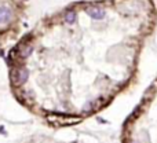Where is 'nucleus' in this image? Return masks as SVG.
Returning a JSON list of instances; mask_svg holds the SVG:
<instances>
[{"instance_id": "1", "label": "nucleus", "mask_w": 157, "mask_h": 143, "mask_svg": "<svg viewBox=\"0 0 157 143\" xmlns=\"http://www.w3.org/2000/svg\"><path fill=\"white\" fill-rule=\"evenodd\" d=\"M86 13L88 14L90 18L95 19V21H101V19H103V18H105V15H106V11L103 10L102 7H98V6L86 8Z\"/></svg>"}]
</instances>
